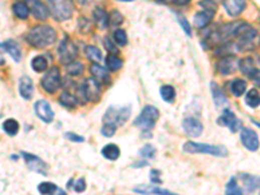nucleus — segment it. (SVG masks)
Returning <instances> with one entry per match:
<instances>
[{
  "label": "nucleus",
  "mask_w": 260,
  "mask_h": 195,
  "mask_svg": "<svg viewBox=\"0 0 260 195\" xmlns=\"http://www.w3.org/2000/svg\"><path fill=\"white\" fill-rule=\"evenodd\" d=\"M23 157L25 159L26 165L29 166V169L33 170L35 173H39L42 176H47L48 173V165L37 155L28 154V152H23Z\"/></svg>",
  "instance_id": "nucleus-10"
},
{
  "label": "nucleus",
  "mask_w": 260,
  "mask_h": 195,
  "mask_svg": "<svg viewBox=\"0 0 260 195\" xmlns=\"http://www.w3.org/2000/svg\"><path fill=\"white\" fill-rule=\"evenodd\" d=\"M140 154H141V156H143L145 159H153L156 154V150L153 144L147 143V144H145L142 148H141Z\"/></svg>",
  "instance_id": "nucleus-40"
},
{
  "label": "nucleus",
  "mask_w": 260,
  "mask_h": 195,
  "mask_svg": "<svg viewBox=\"0 0 260 195\" xmlns=\"http://www.w3.org/2000/svg\"><path fill=\"white\" fill-rule=\"evenodd\" d=\"M211 90H212L213 102H215L216 107H219L220 108V107L228 104V100H226L224 93H222L221 90H220V87L217 86V83H215V82L211 83Z\"/></svg>",
  "instance_id": "nucleus-27"
},
{
  "label": "nucleus",
  "mask_w": 260,
  "mask_h": 195,
  "mask_svg": "<svg viewBox=\"0 0 260 195\" xmlns=\"http://www.w3.org/2000/svg\"><path fill=\"white\" fill-rule=\"evenodd\" d=\"M225 195H243V191L239 187L238 182L235 181V178H230L229 182L225 186Z\"/></svg>",
  "instance_id": "nucleus-38"
},
{
  "label": "nucleus",
  "mask_w": 260,
  "mask_h": 195,
  "mask_svg": "<svg viewBox=\"0 0 260 195\" xmlns=\"http://www.w3.org/2000/svg\"><path fill=\"white\" fill-rule=\"evenodd\" d=\"M78 93V91H77ZM78 98H83V102L96 103L100 100V85L95 78H89L83 81V85L79 89ZM79 102V100H78Z\"/></svg>",
  "instance_id": "nucleus-6"
},
{
  "label": "nucleus",
  "mask_w": 260,
  "mask_h": 195,
  "mask_svg": "<svg viewBox=\"0 0 260 195\" xmlns=\"http://www.w3.org/2000/svg\"><path fill=\"white\" fill-rule=\"evenodd\" d=\"M29 12H30V10H29L28 4L16 3L15 6H13V13H15L19 19H21V20L28 19Z\"/></svg>",
  "instance_id": "nucleus-39"
},
{
  "label": "nucleus",
  "mask_w": 260,
  "mask_h": 195,
  "mask_svg": "<svg viewBox=\"0 0 260 195\" xmlns=\"http://www.w3.org/2000/svg\"><path fill=\"white\" fill-rule=\"evenodd\" d=\"M160 95H162L164 102L173 103L176 98L175 87L171 86V85H163V86L160 87Z\"/></svg>",
  "instance_id": "nucleus-33"
},
{
  "label": "nucleus",
  "mask_w": 260,
  "mask_h": 195,
  "mask_svg": "<svg viewBox=\"0 0 260 195\" xmlns=\"http://www.w3.org/2000/svg\"><path fill=\"white\" fill-rule=\"evenodd\" d=\"M26 42L34 48H46L56 42V32L48 25H37L29 30Z\"/></svg>",
  "instance_id": "nucleus-1"
},
{
  "label": "nucleus",
  "mask_w": 260,
  "mask_h": 195,
  "mask_svg": "<svg viewBox=\"0 0 260 195\" xmlns=\"http://www.w3.org/2000/svg\"><path fill=\"white\" fill-rule=\"evenodd\" d=\"M34 112L35 115L38 116V118L41 121L46 122V124H50V122L54 121L55 113L52 111L50 103L46 102V100H38V102L34 104Z\"/></svg>",
  "instance_id": "nucleus-12"
},
{
  "label": "nucleus",
  "mask_w": 260,
  "mask_h": 195,
  "mask_svg": "<svg viewBox=\"0 0 260 195\" xmlns=\"http://www.w3.org/2000/svg\"><path fill=\"white\" fill-rule=\"evenodd\" d=\"M213 11H203V12H198L197 15H195V17H194V24H195V26L197 28H199V29H202V28H206L207 25H208L211 21H212L213 19Z\"/></svg>",
  "instance_id": "nucleus-23"
},
{
  "label": "nucleus",
  "mask_w": 260,
  "mask_h": 195,
  "mask_svg": "<svg viewBox=\"0 0 260 195\" xmlns=\"http://www.w3.org/2000/svg\"><path fill=\"white\" fill-rule=\"evenodd\" d=\"M26 4H28L29 10L34 15L35 19L41 20V21H45V20L48 19L50 10L45 6L42 0H26Z\"/></svg>",
  "instance_id": "nucleus-16"
},
{
  "label": "nucleus",
  "mask_w": 260,
  "mask_h": 195,
  "mask_svg": "<svg viewBox=\"0 0 260 195\" xmlns=\"http://www.w3.org/2000/svg\"><path fill=\"white\" fill-rule=\"evenodd\" d=\"M70 186H73L74 190H76L77 192H83L86 190V181L83 177H81V178H78L77 181H74V182H70L69 185H68V187H70Z\"/></svg>",
  "instance_id": "nucleus-43"
},
{
  "label": "nucleus",
  "mask_w": 260,
  "mask_h": 195,
  "mask_svg": "<svg viewBox=\"0 0 260 195\" xmlns=\"http://www.w3.org/2000/svg\"><path fill=\"white\" fill-rule=\"evenodd\" d=\"M86 52V58L89 59L92 63H100L102 60V52L95 46H87L85 50Z\"/></svg>",
  "instance_id": "nucleus-35"
},
{
  "label": "nucleus",
  "mask_w": 260,
  "mask_h": 195,
  "mask_svg": "<svg viewBox=\"0 0 260 195\" xmlns=\"http://www.w3.org/2000/svg\"><path fill=\"white\" fill-rule=\"evenodd\" d=\"M134 191L143 195H178L175 194L173 191H169V190L167 189H162V187H156V186L150 185L137 186V187H134Z\"/></svg>",
  "instance_id": "nucleus-19"
},
{
  "label": "nucleus",
  "mask_w": 260,
  "mask_h": 195,
  "mask_svg": "<svg viewBox=\"0 0 260 195\" xmlns=\"http://www.w3.org/2000/svg\"><path fill=\"white\" fill-rule=\"evenodd\" d=\"M59 102H60L61 106H64L65 108H76L77 104H78V98H76L74 95H72L70 93L65 91L60 95L59 98Z\"/></svg>",
  "instance_id": "nucleus-29"
},
{
  "label": "nucleus",
  "mask_w": 260,
  "mask_h": 195,
  "mask_svg": "<svg viewBox=\"0 0 260 195\" xmlns=\"http://www.w3.org/2000/svg\"><path fill=\"white\" fill-rule=\"evenodd\" d=\"M20 94L25 100H30L33 98V94H34V86H33L32 78L28 77V76H24V77L20 78L19 83Z\"/></svg>",
  "instance_id": "nucleus-20"
},
{
  "label": "nucleus",
  "mask_w": 260,
  "mask_h": 195,
  "mask_svg": "<svg viewBox=\"0 0 260 195\" xmlns=\"http://www.w3.org/2000/svg\"><path fill=\"white\" fill-rule=\"evenodd\" d=\"M150 178H151V181L155 183H162V178H160V172H159L158 169H153L151 172H150Z\"/></svg>",
  "instance_id": "nucleus-47"
},
{
  "label": "nucleus",
  "mask_w": 260,
  "mask_h": 195,
  "mask_svg": "<svg viewBox=\"0 0 260 195\" xmlns=\"http://www.w3.org/2000/svg\"><path fill=\"white\" fill-rule=\"evenodd\" d=\"M3 130L6 131L8 135H11V137L16 135L20 130L19 121L15 120V118H7L6 121L3 122Z\"/></svg>",
  "instance_id": "nucleus-31"
},
{
  "label": "nucleus",
  "mask_w": 260,
  "mask_h": 195,
  "mask_svg": "<svg viewBox=\"0 0 260 195\" xmlns=\"http://www.w3.org/2000/svg\"><path fill=\"white\" fill-rule=\"evenodd\" d=\"M65 69H67V73L69 74V76H72V77H78V76H81V74L83 73V71H85L83 64L82 63H79V61L70 63V64H68L67 67H65Z\"/></svg>",
  "instance_id": "nucleus-37"
},
{
  "label": "nucleus",
  "mask_w": 260,
  "mask_h": 195,
  "mask_svg": "<svg viewBox=\"0 0 260 195\" xmlns=\"http://www.w3.org/2000/svg\"><path fill=\"white\" fill-rule=\"evenodd\" d=\"M219 122L226 128H229L230 133H237L239 129H241V121L238 120L237 116L230 111V109H224L222 115L220 116Z\"/></svg>",
  "instance_id": "nucleus-14"
},
{
  "label": "nucleus",
  "mask_w": 260,
  "mask_h": 195,
  "mask_svg": "<svg viewBox=\"0 0 260 195\" xmlns=\"http://www.w3.org/2000/svg\"><path fill=\"white\" fill-rule=\"evenodd\" d=\"M92 15H94V20L99 29L103 30L109 26V15L103 8H95Z\"/></svg>",
  "instance_id": "nucleus-24"
},
{
  "label": "nucleus",
  "mask_w": 260,
  "mask_h": 195,
  "mask_svg": "<svg viewBox=\"0 0 260 195\" xmlns=\"http://www.w3.org/2000/svg\"><path fill=\"white\" fill-rule=\"evenodd\" d=\"M116 126H113V125H109V124H104L102 126V129H100V131H102V134L104 135V137L107 138H111L113 137L114 133H116Z\"/></svg>",
  "instance_id": "nucleus-44"
},
{
  "label": "nucleus",
  "mask_w": 260,
  "mask_h": 195,
  "mask_svg": "<svg viewBox=\"0 0 260 195\" xmlns=\"http://www.w3.org/2000/svg\"><path fill=\"white\" fill-rule=\"evenodd\" d=\"M85 2L86 0H77V3L78 4H85Z\"/></svg>",
  "instance_id": "nucleus-50"
},
{
  "label": "nucleus",
  "mask_w": 260,
  "mask_h": 195,
  "mask_svg": "<svg viewBox=\"0 0 260 195\" xmlns=\"http://www.w3.org/2000/svg\"><path fill=\"white\" fill-rule=\"evenodd\" d=\"M121 2H133V0H121Z\"/></svg>",
  "instance_id": "nucleus-52"
},
{
  "label": "nucleus",
  "mask_w": 260,
  "mask_h": 195,
  "mask_svg": "<svg viewBox=\"0 0 260 195\" xmlns=\"http://www.w3.org/2000/svg\"><path fill=\"white\" fill-rule=\"evenodd\" d=\"M120 148H118L117 144L109 143L105 144L104 147L102 148V155L105 157V159L111 160V161H114L120 157Z\"/></svg>",
  "instance_id": "nucleus-26"
},
{
  "label": "nucleus",
  "mask_w": 260,
  "mask_h": 195,
  "mask_svg": "<svg viewBox=\"0 0 260 195\" xmlns=\"http://www.w3.org/2000/svg\"><path fill=\"white\" fill-rule=\"evenodd\" d=\"M224 8L229 16L237 17L246 8V0H224Z\"/></svg>",
  "instance_id": "nucleus-18"
},
{
  "label": "nucleus",
  "mask_w": 260,
  "mask_h": 195,
  "mask_svg": "<svg viewBox=\"0 0 260 195\" xmlns=\"http://www.w3.org/2000/svg\"><path fill=\"white\" fill-rule=\"evenodd\" d=\"M90 73L92 74V77L95 78L99 83H105V85H107V83L111 81V77H109V73H108L107 68L96 64V63H94V64L90 67Z\"/></svg>",
  "instance_id": "nucleus-21"
},
{
  "label": "nucleus",
  "mask_w": 260,
  "mask_h": 195,
  "mask_svg": "<svg viewBox=\"0 0 260 195\" xmlns=\"http://www.w3.org/2000/svg\"><path fill=\"white\" fill-rule=\"evenodd\" d=\"M122 15L118 11H112L109 15V26H117L122 23Z\"/></svg>",
  "instance_id": "nucleus-42"
},
{
  "label": "nucleus",
  "mask_w": 260,
  "mask_h": 195,
  "mask_svg": "<svg viewBox=\"0 0 260 195\" xmlns=\"http://www.w3.org/2000/svg\"><path fill=\"white\" fill-rule=\"evenodd\" d=\"M190 0H169V3L176 4V6H186Z\"/></svg>",
  "instance_id": "nucleus-49"
},
{
  "label": "nucleus",
  "mask_w": 260,
  "mask_h": 195,
  "mask_svg": "<svg viewBox=\"0 0 260 195\" xmlns=\"http://www.w3.org/2000/svg\"><path fill=\"white\" fill-rule=\"evenodd\" d=\"M65 138H68V139L72 142H79V143L85 142V138H83L82 135L76 134V133H65Z\"/></svg>",
  "instance_id": "nucleus-46"
},
{
  "label": "nucleus",
  "mask_w": 260,
  "mask_h": 195,
  "mask_svg": "<svg viewBox=\"0 0 260 195\" xmlns=\"http://www.w3.org/2000/svg\"><path fill=\"white\" fill-rule=\"evenodd\" d=\"M260 45V37L257 34L256 29L250 28L248 30L238 37L237 48L238 51H252Z\"/></svg>",
  "instance_id": "nucleus-8"
},
{
  "label": "nucleus",
  "mask_w": 260,
  "mask_h": 195,
  "mask_svg": "<svg viewBox=\"0 0 260 195\" xmlns=\"http://www.w3.org/2000/svg\"><path fill=\"white\" fill-rule=\"evenodd\" d=\"M105 64H107L108 71L116 72V71H118V69H121V68H122L124 61L121 60L120 58H117L116 55L109 54L107 56V59H105Z\"/></svg>",
  "instance_id": "nucleus-32"
},
{
  "label": "nucleus",
  "mask_w": 260,
  "mask_h": 195,
  "mask_svg": "<svg viewBox=\"0 0 260 195\" xmlns=\"http://www.w3.org/2000/svg\"><path fill=\"white\" fill-rule=\"evenodd\" d=\"M32 67L33 69H34V72H37V73H39V72H45L48 68L47 59H46L45 56H42V55L35 56L32 60Z\"/></svg>",
  "instance_id": "nucleus-36"
},
{
  "label": "nucleus",
  "mask_w": 260,
  "mask_h": 195,
  "mask_svg": "<svg viewBox=\"0 0 260 195\" xmlns=\"http://www.w3.org/2000/svg\"><path fill=\"white\" fill-rule=\"evenodd\" d=\"M130 115H132V108L130 107L112 106L105 111L104 116H103V122L113 125V126L118 128V126H122L129 120Z\"/></svg>",
  "instance_id": "nucleus-5"
},
{
  "label": "nucleus",
  "mask_w": 260,
  "mask_h": 195,
  "mask_svg": "<svg viewBox=\"0 0 260 195\" xmlns=\"http://www.w3.org/2000/svg\"><path fill=\"white\" fill-rule=\"evenodd\" d=\"M41 85L46 93L54 94L61 86V76L60 71L57 67H51L47 71V73L42 77Z\"/></svg>",
  "instance_id": "nucleus-7"
},
{
  "label": "nucleus",
  "mask_w": 260,
  "mask_h": 195,
  "mask_svg": "<svg viewBox=\"0 0 260 195\" xmlns=\"http://www.w3.org/2000/svg\"><path fill=\"white\" fill-rule=\"evenodd\" d=\"M255 85H256L257 87H260V80H256V81H255Z\"/></svg>",
  "instance_id": "nucleus-51"
},
{
  "label": "nucleus",
  "mask_w": 260,
  "mask_h": 195,
  "mask_svg": "<svg viewBox=\"0 0 260 195\" xmlns=\"http://www.w3.org/2000/svg\"><path fill=\"white\" fill-rule=\"evenodd\" d=\"M259 21H260V20H259Z\"/></svg>",
  "instance_id": "nucleus-53"
},
{
  "label": "nucleus",
  "mask_w": 260,
  "mask_h": 195,
  "mask_svg": "<svg viewBox=\"0 0 260 195\" xmlns=\"http://www.w3.org/2000/svg\"><path fill=\"white\" fill-rule=\"evenodd\" d=\"M238 67H239L242 73H243L244 76L250 77L251 80H260V71L255 67L254 60L251 58H246L243 59V60L239 61V65H238Z\"/></svg>",
  "instance_id": "nucleus-17"
},
{
  "label": "nucleus",
  "mask_w": 260,
  "mask_h": 195,
  "mask_svg": "<svg viewBox=\"0 0 260 195\" xmlns=\"http://www.w3.org/2000/svg\"><path fill=\"white\" fill-rule=\"evenodd\" d=\"M241 142L244 147L247 148L248 151H251V152H255V151L259 150V146H260L259 137H257V134L252 130V129L242 128Z\"/></svg>",
  "instance_id": "nucleus-11"
},
{
  "label": "nucleus",
  "mask_w": 260,
  "mask_h": 195,
  "mask_svg": "<svg viewBox=\"0 0 260 195\" xmlns=\"http://www.w3.org/2000/svg\"><path fill=\"white\" fill-rule=\"evenodd\" d=\"M184 151L187 154H206L219 157H224L228 155L226 147H224L221 144L197 143V142H186L184 144Z\"/></svg>",
  "instance_id": "nucleus-2"
},
{
  "label": "nucleus",
  "mask_w": 260,
  "mask_h": 195,
  "mask_svg": "<svg viewBox=\"0 0 260 195\" xmlns=\"http://www.w3.org/2000/svg\"><path fill=\"white\" fill-rule=\"evenodd\" d=\"M243 183H244V190L246 192H252L255 189H259L260 187V177H254L248 176V174H244L243 176Z\"/></svg>",
  "instance_id": "nucleus-30"
},
{
  "label": "nucleus",
  "mask_w": 260,
  "mask_h": 195,
  "mask_svg": "<svg viewBox=\"0 0 260 195\" xmlns=\"http://www.w3.org/2000/svg\"><path fill=\"white\" fill-rule=\"evenodd\" d=\"M244 100H246V104L251 108H256L260 106V94L257 93V90L252 89L250 90L246 96H244Z\"/></svg>",
  "instance_id": "nucleus-34"
},
{
  "label": "nucleus",
  "mask_w": 260,
  "mask_h": 195,
  "mask_svg": "<svg viewBox=\"0 0 260 195\" xmlns=\"http://www.w3.org/2000/svg\"><path fill=\"white\" fill-rule=\"evenodd\" d=\"M3 50H6V51L12 56L13 60L21 61V59H23L21 48H20L19 45H17L15 41H12V39L3 42Z\"/></svg>",
  "instance_id": "nucleus-25"
},
{
  "label": "nucleus",
  "mask_w": 260,
  "mask_h": 195,
  "mask_svg": "<svg viewBox=\"0 0 260 195\" xmlns=\"http://www.w3.org/2000/svg\"><path fill=\"white\" fill-rule=\"evenodd\" d=\"M238 65H239V63H238L237 58H234L232 55V56H225V58L220 59V61L216 65V69L220 74L226 76V74L234 73L237 71Z\"/></svg>",
  "instance_id": "nucleus-15"
},
{
  "label": "nucleus",
  "mask_w": 260,
  "mask_h": 195,
  "mask_svg": "<svg viewBox=\"0 0 260 195\" xmlns=\"http://www.w3.org/2000/svg\"><path fill=\"white\" fill-rule=\"evenodd\" d=\"M113 39L118 46H126L127 36H126V33H125V30L122 29L116 30V32L113 33Z\"/></svg>",
  "instance_id": "nucleus-41"
},
{
  "label": "nucleus",
  "mask_w": 260,
  "mask_h": 195,
  "mask_svg": "<svg viewBox=\"0 0 260 195\" xmlns=\"http://www.w3.org/2000/svg\"><path fill=\"white\" fill-rule=\"evenodd\" d=\"M246 89H247V83H246V81L241 80V78H237V80L230 82V91H232L233 95L237 96V98L243 95Z\"/></svg>",
  "instance_id": "nucleus-28"
},
{
  "label": "nucleus",
  "mask_w": 260,
  "mask_h": 195,
  "mask_svg": "<svg viewBox=\"0 0 260 195\" xmlns=\"http://www.w3.org/2000/svg\"><path fill=\"white\" fill-rule=\"evenodd\" d=\"M159 117H160V112L156 107L146 106L142 109L141 115L136 118L134 124L140 126L143 133H151L153 128L158 122Z\"/></svg>",
  "instance_id": "nucleus-4"
},
{
  "label": "nucleus",
  "mask_w": 260,
  "mask_h": 195,
  "mask_svg": "<svg viewBox=\"0 0 260 195\" xmlns=\"http://www.w3.org/2000/svg\"><path fill=\"white\" fill-rule=\"evenodd\" d=\"M47 7L50 15H52L56 21H67L72 17L74 11L72 0H47Z\"/></svg>",
  "instance_id": "nucleus-3"
},
{
  "label": "nucleus",
  "mask_w": 260,
  "mask_h": 195,
  "mask_svg": "<svg viewBox=\"0 0 260 195\" xmlns=\"http://www.w3.org/2000/svg\"><path fill=\"white\" fill-rule=\"evenodd\" d=\"M182 128L189 137L197 138L203 133V124L194 117H186L182 121Z\"/></svg>",
  "instance_id": "nucleus-13"
},
{
  "label": "nucleus",
  "mask_w": 260,
  "mask_h": 195,
  "mask_svg": "<svg viewBox=\"0 0 260 195\" xmlns=\"http://www.w3.org/2000/svg\"><path fill=\"white\" fill-rule=\"evenodd\" d=\"M177 17H178V21H180V24H181V28L184 29V32L186 33V36L190 37L191 36V26H190V24H189V21H187L184 16H181L180 13H177Z\"/></svg>",
  "instance_id": "nucleus-45"
},
{
  "label": "nucleus",
  "mask_w": 260,
  "mask_h": 195,
  "mask_svg": "<svg viewBox=\"0 0 260 195\" xmlns=\"http://www.w3.org/2000/svg\"><path fill=\"white\" fill-rule=\"evenodd\" d=\"M38 191L41 195H68L59 186L52 182H42L38 185Z\"/></svg>",
  "instance_id": "nucleus-22"
},
{
  "label": "nucleus",
  "mask_w": 260,
  "mask_h": 195,
  "mask_svg": "<svg viewBox=\"0 0 260 195\" xmlns=\"http://www.w3.org/2000/svg\"><path fill=\"white\" fill-rule=\"evenodd\" d=\"M59 59L63 64L68 65L70 63H73L74 59L77 58V54H78V50H77L76 45L70 39L65 38L60 42V46H59Z\"/></svg>",
  "instance_id": "nucleus-9"
},
{
  "label": "nucleus",
  "mask_w": 260,
  "mask_h": 195,
  "mask_svg": "<svg viewBox=\"0 0 260 195\" xmlns=\"http://www.w3.org/2000/svg\"><path fill=\"white\" fill-rule=\"evenodd\" d=\"M104 45H105V47H107V50L109 52H114V54L117 52V47H114L113 43H112V42L109 41V39H108V38L104 39Z\"/></svg>",
  "instance_id": "nucleus-48"
}]
</instances>
